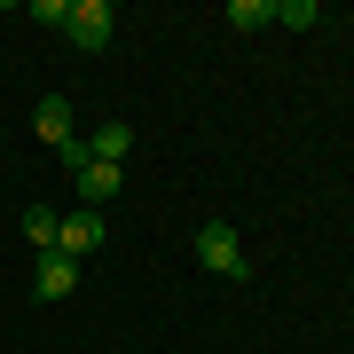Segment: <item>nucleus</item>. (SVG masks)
<instances>
[{
    "instance_id": "5",
    "label": "nucleus",
    "mask_w": 354,
    "mask_h": 354,
    "mask_svg": "<svg viewBox=\"0 0 354 354\" xmlns=\"http://www.w3.org/2000/svg\"><path fill=\"white\" fill-rule=\"evenodd\" d=\"M71 181H79V197H87V205H111V197H118V181H127V165H102V158H87Z\"/></svg>"
},
{
    "instance_id": "2",
    "label": "nucleus",
    "mask_w": 354,
    "mask_h": 354,
    "mask_svg": "<svg viewBox=\"0 0 354 354\" xmlns=\"http://www.w3.org/2000/svg\"><path fill=\"white\" fill-rule=\"evenodd\" d=\"M111 24H118V8L111 0H71V48H111Z\"/></svg>"
},
{
    "instance_id": "10",
    "label": "nucleus",
    "mask_w": 354,
    "mask_h": 354,
    "mask_svg": "<svg viewBox=\"0 0 354 354\" xmlns=\"http://www.w3.org/2000/svg\"><path fill=\"white\" fill-rule=\"evenodd\" d=\"M276 24H291V32H315V24H323V8H315V0H276Z\"/></svg>"
},
{
    "instance_id": "1",
    "label": "nucleus",
    "mask_w": 354,
    "mask_h": 354,
    "mask_svg": "<svg viewBox=\"0 0 354 354\" xmlns=\"http://www.w3.org/2000/svg\"><path fill=\"white\" fill-rule=\"evenodd\" d=\"M197 268L205 276H252V268H244V236L228 221H205L197 228Z\"/></svg>"
},
{
    "instance_id": "3",
    "label": "nucleus",
    "mask_w": 354,
    "mask_h": 354,
    "mask_svg": "<svg viewBox=\"0 0 354 354\" xmlns=\"http://www.w3.org/2000/svg\"><path fill=\"white\" fill-rule=\"evenodd\" d=\"M32 291H39V299H71V291H79V260H71V252H39Z\"/></svg>"
},
{
    "instance_id": "7",
    "label": "nucleus",
    "mask_w": 354,
    "mask_h": 354,
    "mask_svg": "<svg viewBox=\"0 0 354 354\" xmlns=\"http://www.w3.org/2000/svg\"><path fill=\"white\" fill-rule=\"evenodd\" d=\"M127 150H134V127H127V118H111V127L87 142V158H102V165H127Z\"/></svg>"
},
{
    "instance_id": "8",
    "label": "nucleus",
    "mask_w": 354,
    "mask_h": 354,
    "mask_svg": "<svg viewBox=\"0 0 354 354\" xmlns=\"http://www.w3.org/2000/svg\"><path fill=\"white\" fill-rule=\"evenodd\" d=\"M228 24H236V32H260V24H276V0H228Z\"/></svg>"
},
{
    "instance_id": "6",
    "label": "nucleus",
    "mask_w": 354,
    "mask_h": 354,
    "mask_svg": "<svg viewBox=\"0 0 354 354\" xmlns=\"http://www.w3.org/2000/svg\"><path fill=\"white\" fill-rule=\"evenodd\" d=\"M102 244V213H64V236H55V252H71V260H87Z\"/></svg>"
},
{
    "instance_id": "4",
    "label": "nucleus",
    "mask_w": 354,
    "mask_h": 354,
    "mask_svg": "<svg viewBox=\"0 0 354 354\" xmlns=\"http://www.w3.org/2000/svg\"><path fill=\"white\" fill-rule=\"evenodd\" d=\"M32 127H39V142H48V150H64V142H79V134H71V102H64V95H39Z\"/></svg>"
},
{
    "instance_id": "9",
    "label": "nucleus",
    "mask_w": 354,
    "mask_h": 354,
    "mask_svg": "<svg viewBox=\"0 0 354 354\" xmlns=\"http://www.w3.org/2000/svg\"><path fill=\"white\" fill-rule=\"evenodd\" d=\"M24 236L39 244V252H55V236H64V221H55L48 205H32V213H24Z\"/></svg>"
}]
</instances>
